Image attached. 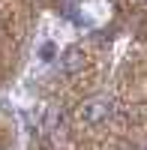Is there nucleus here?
<instances>
[{
  "mask_svg": "<svg viewBox=\"0 0 147 150\" xmlns=\"http://www.w3.org/2000/svg\"><path fill=\"white\" fill-rule=\"evenodd\" d=\"M111 114H114V105H111V99H105V96H90V99H84L78 105V117L84 123H90V126H102Z\"/></svg>",
  "mask_w": 147,
  "mask_h": 150,
  "instance_id": "obj_1",
  "label": "nucleus"
},
{
  "mask_svg": "<svg viewBox=\"0 0 147 150\" xmlns=\"http://www.w3.org/2000/svg\"><path fill=\"white\" fill-rule=\"evenodd\" d=\"M84 66H87V54H84V48L72 45L63 51V57H60V69H63L66 75H78Z\"/></svg>",
  "mask_w": 147,
  "mask_h": 150,
  "instance_id": "obj_2",
  "label": "nucleus"
},
{
  "mask_svg": "<svg viewBox=\"0 0 147 150\" xmlns=\"http://www.w3.org/2000/svg\"><path fill=\"white\" fill-rule=\"evenodd\" d=\"M39 57H42V60H54V57H57V45H54V42H45V45L39 48Z\"/></svg>",
  "mask_w": 147,
  "mask_h": 150,
  "instance_id": "obj_3",
  "label": "nucleus"
}]
</instances>
